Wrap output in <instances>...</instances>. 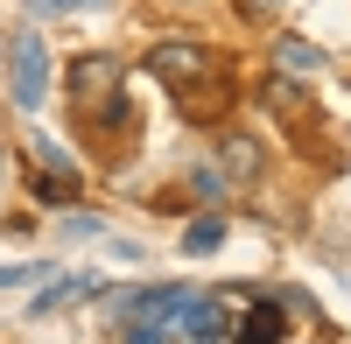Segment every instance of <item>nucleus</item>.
Instances as JSON below:
<instances>
[{
  "instance_id": "obj_1",
  "label": "nucleus",
  "mask_w": 351,
  "mask_h": 344,
  "mask_svg": "<svg viewBox=\"0 0 351 344\" xmlns=\"http://www.w3.org/2000/svg\"><path fill=\"white\" fill-rule=\"evenodd\" d=\"M148 71L176 92V106H183L190 120H218L225 99H232L225 64H218L204 42H155V49H148Z\"/></svg>"
},
{
  "instance_id": "obj_2",
  "label": "nucleus",
  "mask_w": 351,
  "mask_h": 344,
  "mask_svg": "<svg viewBox=\"0 0 351 344\" xmlns=\"http://www.w3.org/2000/svg\"><path fill=\"white\" fill-rule=\"evenodd\" d=\"M71 99L84 112V127H120L127 120V71H120V56H77L71 64Z\"/></svg>"
},
{
  "instance_id": "obj_3",
  "label": "nucleus",
  "mask_w": 351,
  "mask_h": 344,
  "mask_svg": "<svg viewBox=\"0 0 351 344\" xmlns=\"http://www.w3.org/2000/svg\"><path fill=\"white\" fill-rule=\"evenodd\" d=\"M8 92H14L21 112H36L43 92H49V49H43L36 28H21V36L8 42Z\"/></svg>"
},
{
  "instance_id": "obj_4",
  "label": "nucleus",
  "mask_w": 351,
  "mask_h": 344,
  "mask_svg": "<svg viewBox=\"0 0 351 344\" xmlns=\"http://www.w3.org/2000/svg\"><path fill=\"white\" fill-rule=\"evenodd\" d=\"M183 309H190V288H148L134 302V317H127V344H169L176 323H183Z\"/></svg>"
},
{
  "instance_id": "obj_5",
  "label": "nucleus",
  "mask_w": 351,
  "mask_h": 344,
  "mask_svg": "<svg viewBox=\"0 0 351 344\" xmlns=\"http://www.w3.org/2000/svg\"><path fill=\"white\" fill-rule=\"evenodd\" d=\"M183 344H232V330H239V302L232 295H190L183 309Z\"/></svg>"
},
{
  "instance_id": "obj_6",
  "label": "nucleus",
  "mask_w": 351,
  "mask_h": 344,
  "mask_svg": "<svg viewBox=\"0 0 351 344\" xmlns=\"http://www.w3.org/2000/svg\"><path fill=\"white\" fill-rule=\"evenodd\" d=\"M281 330H288V302L260 295L253 309H239V330H232V344H281Z\"/></svg>"
},
{
  "instance_id": "obj_7",
  "label": "nucleus",
  "mask_w": 351,
  "mask_h": 344,
  "mask_svg": "<svg viewBox=\"0 0 351 344\" xmlns=\"http://www.w3.org/2000/svg\"><path fill=\"white\" fill-rule=\"evenodd\" d=\"M324 64H330V56L316 49V42H302V36H281L274 42V71L281 77H324Z\"/></svg>"
},
{
  "instance_id": "obj_8",
  "label": "nucleus",
  "mask_w": 351,
  "mask_h": 344,
  "mask_svg": "<svg viewBox=\"0 0 351 344\" xmlns=\"http://www.w3.org/2000/svg\"><path fill=\"white\" fill-rule=\"evenodd\" d=\"M225 183H253L260 176V140L253 134H225V169H218Z\"/></svg>"
},
{
  "instance_id": "obj_9",
  "label": "nucleus",
  "mask_w": 351,
  "mask_h": 344,
  "mask_svg": "<svg viewBox=\"0 0 351 344\" xmlns=\"http://www.w3.org/2000/svg\"><path fill=\"white\" fill-rule=\"evenodd\" d=\"M99 288H106L99 274H64V281H56L49 295H36V317H49V309H64V302H92Z\"/></svg>"
},
{
  "instance_id": "obj_10",
  "label": "nucleus",
  "mask_w": 351,
  "mask_h": 344,
  "mask_svg": "<svg viewBox=\"0 0 351 344\" xmlns=\"http://www.w3.org/2000/svg\"><path fill=\"white\" fill-rule=\"evenodd\" d=\"M28 162H43V169H49V176H71V183H77V169H71V155H64V148H56V140H49V134H28Z\"/></svg>"
},
{
  "instance_id": "obj_11",
  "label": "nucleus",
  "mask_w": 351,
  "mask_h": 344,
  "mask_svg": "<svg viewBox=\"0 0 351 344\" xmlns=\"http://www.w3.org/2000/svg\"><path fill=\"white\" fill-rule=\"evenodd\" d=\"M218 246H225V218H197L183 232V253H218Z\"/></svg>"
},
{
  "instance_id": "obj_12",
  "label": "nucleus",
  "mask_w": 351,
  "mask_h": 344,
  "mask_svg": "<svg viewBox=\"0 0 351 344\" xmlns=\"http://www.w3.org/2000/svg\"><path fill=\"white\" fill-rule=\"evenodd\" d=\"M28 190H36L43 204H77V183L71 176H28Z\"/></svg>"
},
{
  "instance_id": "obj_13",
  "label": "nucleus",
  "mask_w": 351,
  "mask_h": 344,
  "mask_svg": "<svg viewBox=\"0 0 351 344\" xmlns=\"http://www.w3.org/2000/svg\"><path fill=\"white\" fill-rule=\"evenodd\" d=\"M190 190H197V197H211V204H218V197H225L232 183L218 176V169H190Z\"/></svg>"
},
{
  "instance_id": "obj_14",
  "label": "nucleus",
  "mask_w": 351,
  "mask_h": 344,
  "mask_svg": "<svg viewBox=\"0 0 351 344\" xmlns=\"http://www.w3.org/2000/svg\"><path fill=\"white\" fill-rule=\"evenodd\" d=\"M49 267H0V288H21V281H43Z\"/></svg>"
},
{
  "instance_id": "obj_15",
  "label": "nucleus",
  "mask_w": 351,
  "mask_h": 344,
  "mask_svg": "<svg viewBox=\"0 0 351 344\" xmlns=\"http://www.w3.org/2000/svg\"><path fill=\"white\" fill-rule=\"evenodd\" d=\"M239 8H246V14H274V0H239Z\"/></svg>"
}]
</instances>
